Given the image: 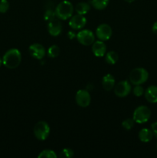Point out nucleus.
Listing matches in <instances>:
<instances>
[{
  "label": "nucleus",
  "mask_w": 157,
  "mask_h": 158,
  "mask_svg": "<svg viewBox=\"0 0 157 158\" xmlns=\"http://www.w3.org/2000/svg\"><path fill=\"white\" fill-rule=\"evenodd\" d=\"M22 61V54L18 49H10L4 54L2 57L3 65L9 69H15L20 65Z\"/></svg>",
  "instance_id": "nucleus-1"
},
{
  "label": "nucleus",
  "mask_w": 157,
  "mask_h": 158,
  "mask_svg": "<svg viewBox=\"0 0 157 158\" xmlns=\"http://www.w3.org/2000/svg\"><path fill=\"white\" fill-rule=\"evenodd\" d=\"M74 7L72 3L67 0L61 2L57 5L55 9L56 18L60 20H67L72 16Z\"/></svg>",
  "instance_id": "nucleus-2"
},
{
  "label": "nucleus",
  "mask_w": 157,
  "mask_h": 158,
  "mask_svg": "<svg viewBox=\"0 0 157 158\" xmlns=\"http://www.w3.org/2000/svg\"><path fill=\"white\" fill-rule=\"evenodd\" d=\"M129 79L131 84H133L134 86L142 85L146 83L149 79V73L144 68H135L129 73Z\"/></svg>",
  "instance_id": "nucleus-3"
},
{
  "label": "nucleus",
  "mask_w": 157,
  "mask_h": 158,
  "mask_svg": "<svg viewBox=\"0 0 157 158\" xmlns=\"http://www.w3.org/2000/svg\"><path fill=\"white\" fill-rule=\"evenodd\" d=\"M151 117V110L148 106H138L135 108L132 115V119L135 123L143 124L149 121Z\"/></svg>",
  "instance_id": "nucleus-4"
},
{
  "label": "nucleus",
  "mask_w": 157,
  "mask_h": 158,
  "mask_svg": "<svg viewBox=\"0 0 157 158\" xmlns=\"http://www.w3.org/2000/svg\"><path fill=\"white\" fill-rule=\"evenodd\" d=\"M33 134L37 140H46L50 134V127L46 121L37 122L34 127Z\"/></svg>",
  "instance_id": "nucleus-5"
},
{
  "label": "nucleus",
  "mask_w": 157,
  "mask_h": 158,
  "mask_svg": "<svg viewBox=\"0 0 157 158\" xmlns=\"http://www.w3.org/2000/svg\"><path fill=\"white\" fill-rule=\"evenodd\" d=\"M76 39L80 44L86 46H91L95 40L94 33L89 29H81L76 34Z\"/></svg>",
  "instance_id": "nucleus-6"
},
{
  "label": "nucleus",
  "mask_w": 157,
  "mask_h": 158,
  "mask_svg": "<svg viewBox=\"0 0 157 158\" xmlns=\"http://www.w3.org/2000/svg\"><path fill=\"white\" fill-rule=\"evenodd\" d=\"M131 91H132V86L130 83L127 80H122L114 86V94L119 98H124L127 97Z\"/></svg>",
  "instance_id": "nucleus-7"
},
{
  "label": "nucleus",
  "mask_w": 157,
  "mask_h": 158,
  "mask_svg": "<svg viewBox=\"0 0 157 158\" xmlns=\"http://www.w3.org/2000/svg\"><path fill=\"white\" fill-rule=\"evenodd\" d=\"M112 28L106 23L100 24L95 30V35L99 39V40H101V41H107L112 37Z\"/></svg>",
  "instance_id": "nucleus-8"
},
{
  "label": "nucleus",
  "mask_w": 157,
  "mask_h": 158,
  "mask_svg": "<svg viewBox=\"0 0 157 158\" xmlns=\"http://www.w3.org/2000/svg\"><path fill=\"white\" fill-rule=\"evenodd\" d=\"M75 102L81 107H87L91 103V96L87 89H79L75 94Z\"/></svg>",
  "instance_id": "nucleus-9"
},
{
  "label": "nucleus",
  "mask_w": 157,
  "mask_h": 158,
  "mask_svg": "<svg viewBox=\"0 0 157 158\" xmlns=\"http://www.w3.org/2000/svg\"><path fill=\"white\" fill-rule=\"evenodd\" d=\"M86 18L83 15H77L72 16L69 22V26L74 30H81L86 25Z\"/></svg>",
  "instance_id": "nucleus-10"
},
{
  "label": "nucleus",
  "mask_w": 157,
  "mask_h": 158,
  "mask_svg": "<svg viewBox=\"0 0 157 158\" xmlns=\"http://www.w3.org/2000/svg\"><path fill=\"white\" fill-rule=\"evenodd\" d=\"M29 51L32 57L36 60H42L46 54L44 46L39 43H33L29 47Z\"/></svg>",
  "instance_id": "nucleus-11"
},
{
  "label": "nucleus",
  "mask_w": 157,
  "mask_h": 158,
  "mask_svg": "<svg viewBox=\"0 0 157 158\" xmlns=\"http://www.w3.org/2000/svg\"><path fill=\"white\" fill-rule=\"evenodd\" d=\"M62 25L58 18L54 19L53 20L48 23V32L52 36H58L62 33Z\"/></svg>",
  "instance_id": "nucleus-12"
},
{
  "label": "nucleus",
  "mask_w": 157,
  "mask_h": 158,
  "mask_svg": "<svg viewBox=\"0 0 157 158\" xmlns=\"http://www.w3.org/2000/svg\"><path fill=\"white\" fill-rule=\"evenodd\" d=\"M92 53L97 57H103L106 53V45L104 41L97 40L92 44Z\"/></svg>",
  "instance_id": "nucleus-13"
},
{
  "label": "nucleus",
  "mask_w": 157,
  "mask_h": 158,
  "mask_svg": "<svg viewBox=\"0 0 157 158\" xmlns=\"http://www.w3.org/2000/svg\"><path fill=\"white\" fill-rule=\"evenodd\" d=\"M145 98L149 103H157V86H149L145 90Z\"/></svg>",
  "instance_id": "nucleus-14"
},
{
  "label": "nucleus",
  "mask_w": 157,
  "mask_h": 158,
  "mask_svg": "<svg viewBox=\"0 0 157 158\" xmlns=\"http://www.w3.org/2000/svg\"><path fill=\"white\" fill-rule=\"evenodd\" d=\"M115 80L113 76L110 73L105 75L102 79V86L106 91H111L114 89L115 86Z\"/></svg>",
  "instance_id": "nucleus-15"
},
{
  "label": "nucleus",
  "mask_w": 157,
  "mask_h": 158,
  "mask_svg": "<svg viewBox=\"0 0 157 158\" xmlns=\"http://www.w3.org/2000/svg\"><path fill=\"white\" fill-rule=\"evenodd\" d=\"M153 136L152 130H149L148 128H143L139 132L138 137L140 141L143 142V143H148V142H150L152 140Z\"/></svg>",
  "instance_id": "nucleus-16"
},
{
  "label": "nucleus",
  "mask_w": 157,
  "mask_h": 158,
  "mask_svg": "<svg viewBox=\"0 0 157 158\" xmlns=\"http://www.w3.org/2000/svg\"><path fill=\"white\" fill-rule=\"evenodd\" d=\"M90 10V5L87 2H81L75 6V12L78 15H86Z\"/></svg>",
  "instance_id": "nucleus-17"
},
{
  "label": "nucleus",
  "mask_w": 157,
  "mask_h": 158,
  "mask_svg": "<svg viewBox=\"0 0 157 158\" xmlns=\"http://www.w3.org/2000/svg\"><path fill=\"white\" fill-rule=\"evenodd\" d=\"M119 60L118 53L115 51H109V52H106L105 55V60H106V63L109 65H114L117 63Z\"/></svg>",
  "instance_id": "nucleus-18"
},
{
  "label": "nucleus",
  "mask_w": 157,
  "mask_h": 158,
  "mask_svg": "<svg viewBox=\"0 0 157 158\" xmlns=\"http://www.w3.org/2000/svg\"><path fill=\"white\" fill-rule=\"evenodd\" d=\"M109 0H92L91 4L94 9L97 10H103L107 7Z\"/></svg>",
  "instance_id": "nucleus-19"
},
{
  "label": "nucleus",
  "mask_w": 157,
  "mask_h": 158,
  "mask_svg": "<svg viewBox=\"0 0 157 158\" xmlns=\"http://www.w3.org/2000/svg\"><path fill=\"white\" fill-rule=\"evenodd\" d=\"M47 55L49 58H56L60 54V48L57 45H52L48 49Z\"/></svg>",
  "instance_id": "nucleus-20"
},
{
  "label": "nucleus",
  "mask_w": 157,
  "mask_h": 158,
  "mask_svg": "<svg viewBox=\"0 0 157 158\" xmlns=\"http://www.w3.org/2000/svg\"><path fill=\"white\" fill-rule=\"evenodd\" d=\"M57 157L58 156L55 154V151L49 149L43 150L38 155V158H57Z\"/></svg>",
  "instance_id": "nucleus-21"
},
{
  "label": "nucleus",
  "mask_w": 157,
  "mask_h": 158,
  "mask_svg": "<svg viewBox=\"0 0 157 158\" xmlns=\"http://www.w3.org/2000/svg\"><path fill=\"white\" fill-rule=\"evenodd\" d=\"M56 18V15H55V11H53L52 9H47L46 11L44 14V20L45 21L49 23L50 21L53 20L54 19Z\"/></svg>",
  "instance_id": "nucleus-22"
},
{
  "label": "nucleus",
  "mask_w": 157,
  "mask_h": 158,
  "mask_svg": "<svg viewBox=\"0 0 157 158\" xmlns=\"http://www.w3.org/2000/svg\"><path fill=\"white\" fill-rule=\"evenodd\" d=\"M134 123L135 121L132 118H128L126 119L125 120H123V123H122V127L124 128L126 131H129V130L132 129L134 126Z\"/></svg>",
  "instance_id": "nucleus-23"
},
{
  "label": "nucleus",
  "mask_w": 157,
  "mask_h": 158,
  "mask_svg": "<svg viewBox=\"0 0 157 158\" xmlns=\"http://www.w3.org/2000/svg\"><path fill=\"white\" fill-rule=\"evenodd\" d=\"M74 156V152L70 148H64L59 154V157L62 158H71Z\"/></svg>",
  "instance_id": "nucleus-24"
},
{
  "label": "nucleus",
  "mask_w": 157,
  "mask_h": 158,
  "mask_svg": "<svg viewBox=\"0 0 157 158\" xmlns=\"http://www.w3.org/2000/svg\"><path fill=\"white\" fill-rule=\"evenodd\" d=\"M132 93H133V94L135 97H139L144 94L145 89L141 85H135L133 89H132Z\"/></svg>",
  "instance_id": "nucleus-25"
},
{
  "label": "nucleus",
  "mask_w": 157,
  "mask_h": 158,
  "mask_svg": "<svg viewBox=\"0 0 157 158\" xmlns=\"http://www.w3.org/2000/svg\"><path fill=\"white\" fill-rule=\"evenodd\" d=\"M9 9L8 0H0V13H6Z\"/></svg>",
  "instance_id": "nucleus-26"
},
{
  "label": "nucleus",
  "mask_w": 157,
  "mask_h": 158,
  "mask_svg": "<svg viewBox=\"0 0 157 158\" xmlns=\"http://www.w3.org/2000/svg\"><path fill=\"white\" fill-rule=\"evenodd\" d=\"M151 130L153 133V135L157 138V121L154 122L151 124Z\"/></svg>",
  "instance_id": "nucleus-27"
},
{
  "label": "nucleus",
  "mask_w": 157,
  "mask_h": 158,
  "mask_svg": "<svg viewBox=\"0 0 157 158\" xmlns=\"http://www.w3.org/2000/svg\"><path fill=\"white\" fill-rule=\"evenodd\" d=\"M68 37H69L70 40H72V39H74V38H76V34H75V32H72V31H69V32H68Z\"/></svg>",
  "instance_id": "nucleus-28"
},
{
  "label": "nucleus",
  "mask_w": 157,
  "mask_h": 158,
  "mask_svg": "<svg viewBox=\"0 0 157 158\" xmlns=\"http://www.w3.org/2000/svg\"><path fill=\"white\" fill-rule=\"evenodd\" d=\"M152 31L154 34L157 35V21L155 22L152 25Z\"/></svg>",
  "instance_id": "nucleus-29"
},
{
  "label": "nucleus",
  "mask_w": 157,
  "mask_h": 158,
  "mask_svg": "<svg viewBox=\"0 0 157 158\" xmlns=\"http://www.w3.org/2000/svg\"><path fill=\"white\" fill-rule=\"evenodd\" d=\"M125 1H126V2H128V3H132V2H133L135 0H125Z\"/></svg>",
  "instance_id": "nucleus-30"
},
{
  "label": "nucleus",
  "mask_w": 157,
  "mask_h": 158,
  "mask_svg": "<svg viewBox=\"0 0 157 158\" xmlns=\"http://www.w3.org/2000/svg\"><path fill=\"white\" fill-rule=\"evenodd\" d=\"M3 64V62H2V59L1 58V57H0V66H2V65Z\"/></svg>",
  "instance_id": "nucleus-31"
},
{
  "label": "nucleus",
  "mask_w": 157,
  "mask_h": 158,
  "mask_svg": "<svg viewBox=\"0 0 157 158\" xmlns=\"http://www.w3.org/2000/svg\"><path fill=\"white\" fill-rule=\"evenodd\" d=\"M156 148H157V144H156Z\"/></svg>",
  "instance_id": "nucleus-32"
}]
</instances>
